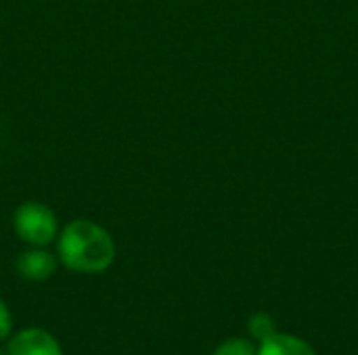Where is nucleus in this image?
I'll use <instances>...</instances> for the list:
<instances>
[{
  "instance_id": "6e6552de",
  "label": "nucleus",
  "mask_w": 358,
  "mask_h": 355,
  "mask_svg": "<svg viewBox=\"0 0 358 355\" xmlns=\"http://www.w3.org/2000/svg\"><path fill=\"white\" fill-rule=\"evenodd\" d=\"M10 331H13V316L8 305L0 299V343L10 337Z\"/></svg>"
},
{
  "instance_id": "f257e3e1",
  "label": "nucleus",
  "mask_w": 358,
  "mask_h": 355,
  "mask_svg": "<svg viewBox=\"0 0 358 355\" xmlns=\"http://www.w3.org/2000/svg\"><path fill=\"white\" fill-rule=\"evenodd\" d=\"M57 257L76 274H101L115 262V243L101 224L73 220L57 236Z\"/></svg>"
},
{
  "instance_id": "f03ea898",
  "label": "nucleus",
  "mask_w": 358,
  "mask_h": 355,
  "mask_svg": "<svg viewBox=\"0 0 358 355\" xmlns=\"http://www.w3.org/2000/svg\"><path fill=\"white\" fill-rule=\"evenodd\" d=\"M15 234L29 247H48L59 236L55 211L38 201H25L13 216Z\"/></svg>"
},
{
  "instance_id": "0eeeda50",
  "label": "nucleus",
  "mask_w": 358,
  "mask_h": 355,
  "mask_svg": "<svg viewBox=\"0 0 358 355\" xmlns=\"http://www.w3.org/2000/svg\"><path fill=\"white\" fill-rule=\"evenodd\" d=\"M256 347L252 345V341L248 339H239V337H233V339H227L222 341L212 355H256Z\"/></svg>"
},
{
  "instance_id": "1a4fd4ad",
  "label": "nucleus",
  "mask_w": 358,
  "mask_h": 355,
  "mask_svg": "<svg viewBox=\"0 0 358 355\" xmlns=\"http://www.w3.org/2000/svg\"><path fill=\"white\" fill-rule=\"evenodd\" d=\"M0 355H6V349H0Z\"/></svg>"
},
{
  "instance_id": "7ed1b4c3",
  "label": "nucleus",
  "mask_w": 358,
  "mask_h": 355,
  "mask_svg": "<svg viewBox=\"0 0 358 355\" xmlns=\"http://www.w3.org/2000/svg\"><path fill=\"white\" fill-rule=\"evenodd\" d=\"M57 268L59 257L46 251V247H29L15 262L17 274L27 282H44L57 272Z\"/></svg>"
},
{
  "instance_id": "20e7f679",
  "label": "nucleus",
  "mask_w": 358,
  "mask_h": 355,
  "mask_svg": "<svg viewBox=\"0 0 358 355\" xmlns=\"http://www.w3.org/2000/svg\"><path fill=\"white\" fill-rule=\"evenodd\" d=\"M6 355H63V347L42 328H23L10 337Z\"/></svg>"
},
{
  "instance_id": "423d86ee",
  "label": "nucleus",
  "mask_w": 358,
  "mask_h": 355,
  "mask_svg": "<svg viewBox=\"0 0 358 355\" xmlns=\"http://www.w3.org/2000/svg\"><path fill=\"white\" fill-rule=\"evenodd\" d=\"M248 331H250V335H252L254 341L262 343V341L271 339L277 333V322L266 312H256L250 318V322H248Z\"/></svg>"
},
{
  "instance_id": "39448f33",
  "label": "nucleus",
  "mask_w": 358,
  "mask_h": 355,
  "mask_svg": "<svg viewBox=\"0 0 358 355\" xmlns=\"http://www.w3.org/2000/svg\"><path fill=\"white\" fill-rule=\"evenodd\" d=\"M256 355H317V352L300 337L275 333L271 339L260 343Z\"/></svg>"
}]
</instances>
